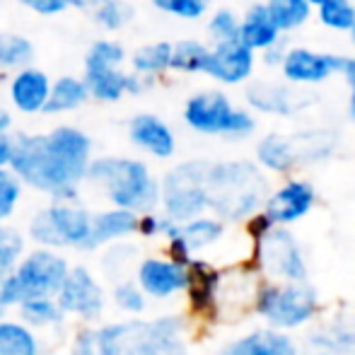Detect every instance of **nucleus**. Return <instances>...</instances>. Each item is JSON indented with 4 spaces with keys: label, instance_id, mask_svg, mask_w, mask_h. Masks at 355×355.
Returning <instances> with one entry per match:
<instances>
[{
    "label": "nucleus",
    "instance_id": "obj_49",
    "mask_svg": "<svg viewBox=\"0 0 355 355\" xmlns=\"http://www.w3.org/2000/svg\"><path fill=\"white\" fill-rule=\"evenodd\" d=\"M266 63H283V58H285V53H281V46H278V42L273 44V46H268L266 49Z\"/></svg>",
    "mask_w": 355,
    "mask_h": 355
},
{
    "label": "nucleus",
    "instance_id": "obj_6",
    "mask_svg": "<svg viewBox=\"0 0 355 355\" xmlns=\"http://www.w3.org/2000/svg\"><path fill=\"white\" fill-rule=\"evenodd\" d=\"M32 247L53 249V252H94L92 247V211L83 201L61 203L49 201L34 211L24 230Z\"/></svg>",
    "mask_w": 355,
    "mask_h": 355
},
{
    "label": "nucleus",
    "instance_id": "obj_46",
    "mask_svg": "<svg viewBox=\"0 0 355 355\" xmlns=\"http://www.w3.org/2000/svg\"><path fill=\"white\" fill-rule=\"evenodd\" d=\"M12 136H0V169L10 167V159H12V143H15Z\"/></svg>",
    "mask_w": 355,
    "mask_h": 355
},
{
    "label": "nucleus",
    "instance_id": "obj_52",
    "mask_svg": "<svg viewBox=\"0 0 355 355\" xmlns=\"http://www.w3.org/2000/svg\"><path fill=\"white\" fill-rule=\"evenodd\" d=\"M351 116H353V121H355V92H353V97H351Z\"/></svg>",
    "mask_w": 355,
    "mask_h": 355
},
{
    "label": "nucleus",
    "instance_id": "obj_40",
    "mask_svg": "<svg viewBox=\"0 0 355 355\" xmlns=\"http://www.w3.org/2000/svg\"><path fill=\"white\" fill-rule=\"evenodd\" d=\"M150 3L159 12L174 15L179 19H201L211 0H150Z\"/></svg>",
    "mask_w": 355,
    "mask_h": 355
},
{
    "label": "nucleus",
    "instance_id": "obj_38",
    "mask_svg": "<svg viewBox=\"0 0 355 355\" xmlns=\"http://www.w3.org/2000/svg\"><path fill=\"white\" fill-rule=\"evenodd\" d=\"M24 198V187L10 167L0 169V223H8L17 213Z\"/></svg>",
    "mask_w": 355,
    "mask_h": 355
},
{
    "label": "nucleus",
    "instance_id": "obj_37",
    "mask_svg": "<svg viewBox=\"0 0 355 355\" xmlns=\"http://www.w3.org/2000/svg\"><path fill=\"white\" fill-rule=\"evenodd\" d=\"M249 104L261 112H273V114H288L290 109V89L276 87V85H252L249 87Z\"/></svg>",
    "mask_w": 355,
    "mask_h": 355
},
{
    "label": "nucleus",
    "instance_id": "obj_50",
    "mask_svg": "<svg viewBox=\"0 0 355 355\" xmlns=\"http://www.w3.org/2000/svg\"><path fill=\"white\" fill-rule=\"evenodd\" d=\"M343 75H346V80L351 83L353 92H355V58H346V66H343Z\"/></svg>",
    "mask_w": 355,
    "mask_h": 355
},
{
    "label": "nucleus",
    "instance_id": "obj_39",
    "mask_svg": "<svg viewBox=\"0 0 355 355\" xmlns=\"http://www.w3.org/2000/svg\"><path fill=\"white\" fill-rule=\"evenodd\" d=\"M319 19L331 29H353L355 8L351 0H327L319 5Z\"/></svg>",
    "mask_w": 355,
    "mask_h": 355
},
{
    "label": "nucleus",
    "instance_id": "obj_1",
    "mask_svg": "<svg viewBox=\"0 0 355 355\" xmlns=\"http://www.w3.org/2000/svg\"><path fill=\"white\" fill-rule=\"evenodd\" d=\"M10 169L24 189L49 196V201L78 203L85 174L94 157L87 131L61 123L44 133H15Z\"/></svg>",
    "mask_w": 355,
    "mask_h": 355
},
{
    "label": "nucleus",
    "instance_id": "obj_32",
    "mask_svg": "<svg viewBox=\"0 0 355 355\" xmlns=\"http://www.w3.org/2000/svg\"><path fill=\"white\" fill-rule=\"evenodd\" d=\"M107 297L112 302V307L116 312H121L123 317H143L150 304V300L145 297L143 290L138 288L133 278H123V281L112 283V288L107 290Z\"/></svg>",
    "mask_w": 355,
    "mask_h": 355
},
{
    "label": "nucleus",
    "instance_id": "obj_44",
    "mask_svg": "<svg viewBox=\"0 0 355 355\" xmlns=\"http://www.w3.org/2000/svg\"><path fill=\"white\" fill-rule=\"evenodd\" d=\"M17 3L39 17H58L68 10V0H17Z\"/></svg>",
    "mask_w": 355,
    "mask_h": 355
},
{
    "label": "nucleus",
    "instance_id": "obj_3",
    "mask_svg": "<svg viewBox=\"0 0 355 355\" xmlns=\"http://www.w3.org/2000/svg\"><path fill=\"white\" fill-rule=\"evenodd\" d=\"M85 184L102 193L109 208L136 215L159 208V179L148 162L126 155H94L85 174Z\"/></svg>",
    "mask_w": 355,
    "mask_h": 355
},
{
    "label": "nucleus",
    "instance_id": "obj_45",
    "mask_svg": "<svg viewBox=\"0 0 355 355\" xmlns=\"http://www.w3.org/2000/svg\"><path fill=\"white\" fill-rule=\"evenodd\" d=\"M155 85V80L145 78V75L126 71V97H141Z\"/></svg>",
    "mask_w": 355,
    "mask_h": 355
},
{
    "label": "nucleus",
    "instance_id": "obj_36",
    "mask_svg": "<svg viewBox=\"0 0 355 355\" xmlns=\"http://www.w3.org/2000/svg\"><path fill=\"white\" fill-rule=\"evenodd\" d=\"M266 10L281 32L283 29L300 27V24L307 22V17H309L307 0H268Z\"/></svg>",
    "mask_w": 355,
    "mask_h": 355
},
{
    "label": "nucleus",
    "instance_id": "obj_21",
    "mask_svg": "<svg viewBox=\"0 0 355 355\" xmlns=\"http://www.w3.org/2000/svg\"><path fill=\"white\" fill-rule=\"evenodd\" d=\"M218 355H297L293 338L283 331H252L220 348Z\"/></svg>",
    "mask_w": 355,
    "mask_h": 355
},
{
    "label": "nucleus",
    "instance_id": "obj_31",
    "mask_svg": "<svg viewBox=\"0 0 355 355\" xmlns=\"http://www.w3.org/2000/svg\"><path fill=\"white\" fill-rule=\"evenodd\" d=\"M136 249L131 242H119L109 244L102 249V257H99V268L107 278H112L114 283L123 281V278L133 276V268H136Z\"/></svg>",
    "mask_w": 355,
    "mask_h": 355
},
{
    "label": "nucleus",
    "instance_id": "obj_41",
    "mask_svg": "<svg viewBox=\"0 0 355 355\" xmlns=\"http://www.w3.org/2000/svg\"><path fill=\"white\" fill-rule=\"evenodd\" d=\"M172 227H174V223L169 218H164L159 211L141 213V215H138V223H136V237H141V239H164Z\"/></svg>",
    "mask_w": 355,
    "mask_h": 355
},
{
    "label": "nucleus",
    "instance_id": "obj_18",
    "mask_svg": "<svg viewBox=\"0 0 355 355\" xmlns=\"http://www.w3.org/2000/svg\"><path fill=\"white\" fill-rule=\"evenodd\" d=\"M314 206V189L307 182H288L285 187L278 189L271 198L266 201V215L276 227H285L312 211Z\"/></svg>",
    "mask_w": 355,
    "mask_h": 355
},
{
    "label": "nucleus",
    "instance_id": "obj_51",
    "mask_svg": "<svg viewBox=\"0 0 355 355\" xmlns=\"http://www.w3.org/2000/svg\"><path fill=\"white\" fill-rule=\"evenodd\" d=\"M343 341H346L348 346H353V348H355V334H351V336H346V338H343Z\"/></svg>",
    "mask_w": 355,
    "mask_h": 355
},
{
    "label": "nucleus",
    "instance_id": "obj_9",
    "mask_svg": "<svg viewBox=\"0 0 355 355\" xmlns=\"http://www.w3.org/2000/svg\"><path fill=\"white\" fill-rule=\"evenodd\" d=\"M56 302L68 319H75L80 327H99L109 307L107 288L102 278L85 263H73L66 281L56 295Z\"/></svg>",
    "mask_w": 355,
    "mask_h": 355
},
{
    "label": "nucleus",
    "instance_id": "obj_29",
    "mask_svg": "<svg viewBox=\"0 0 355 355\" xmlns=\"http://www.w3.org/2000/svg\"><path fill=\"white\" fill-rule=\"evenodd\" d=\"M223 234H225V223L213 218V215H201V218H193L189 223L179 225V237L187 242V247L193 252V257L198 252H203V249L218 244L223 239Z\"/></svg>",
    "mask_w": 355,
    "mask_h": 355
},
{
    "label": "nucleus",
    "instance_id": "obj_22",
    "mask_svg": "<svg viewBox=\"0 0 355 355\" xmlns=\"http://www.w3.org/2000/svg\"><path fill=\"white\" fill-rule=\"evenodd\" d=\"M15 317L22 324H27V327L37 334L58 331V329H63L68 322L66 312H63L61 304L56 302V297L24 300V302L15 309Z\"/></svg>",
    "mask_w": 355,
    "mask_h": 355
},
{
    "label": "nucleus",
    "instance_id": "obj_5",
    "mask_svg": "<svg viewBox=\"0 0 355 355\" xmlns=\"http://www.w3.org/2000/svg\"><path fill=\"white\" fill-rule=\"evenodd\" d=\"M71 266V259L61 252L42 247L27 249L12 271L0 276V307L15 312L24 300L56 297Z\"/></svg>",
    "mask_w": 355,
    "mask_h": 355
},
{
    "label": "nucleus",
    "instance_id": "obj_33",
    "mask_svg": "<svg viewBox=\"0 0 355 355\" xmlns=\"http://www.w3.org/2000/svg\"><path fill=\"white\" fill-rule=\"evenodd\" d=\"M208 53H211V49H208L206 44L196 42V39H184V42L172 44V63H169V71L187 73V75L203 73Z\"/></svg>",
    "mask_w": 355,
    "mask_h": 355
},
{
    "label": "nucleus",
    "instance_id": "obj_43",
    "mask_svg": "<svg viewBox=\"0 0 355 355\" xmlns=\"http://www.w3.org/2000/svg\"><path fill=\"white\" fill-rule=\"evenodd\" d=\"M68 355H97L94 327H78L68 341Z\"/></svg>",
    "mask_w": 355,
    "mask_h": 355
},
{
    "label": "nucleus",
    "instance_id": "obj_35",
    "mask_svg": "<svg viewBox=\"0 0 355 355\" xmlns=\"http://www.w3.org/2000/svg\"><path fill=\"white\" fill-rule=\"evenodd\" d=\"M27 237L22 230L12 227L8 223H0V276L10 273L15 268V263L22 259V254L27 252Z\"/></svg>",
    "mask_w": 355,
    "mask_h": 355
},
{
    "label": "nucleus",
    "instance_id": "obj_25",
    "mask_svg": "<svg viewBox=\"0 0 355 355\" xmlns=\"http://www.w3.org/2000/svg\"><path fill=\"white\" fill-rule=\"evenodd\" d=\"M89 102L87 87L80 75H61L51 80V94H49L46 114L49 116H61V114L78 112L80 107Z\"/></svg>",
    "mask_w": 355,
    "mask_h": 355
},
{
    "label": "nucleus",
    "instance_id": "obj_28",
    "mask_svg": "<svg viewBox=\"0 0 355 355\" xmlns=\"http://www.w3.org/2000/svg\"><path fill=\"white\" fill-rule=\"evenodd\" d=\"M131 63V73L145 75L150 80H157L159 75L169 73V63H172V44L169 42H155L145 44V46L136 49L128 56Z\"/></svg>",
    "mask_w": 355,
    "mask_h": 355
},
{
    "label": "nucleus",
    "instance_id": "obj_15",
    "mask_svg": "<svg viewBox=\"0 0 355 355\" xmlns=\"http://www.w3.org/2000/svg\"><path fill=\"white\" fill-rule=\"evenodd\" d=\"M49 94H51V78L44 68L27 66L8 78L10 107L22 116L46 114Z\"/></svg>",
    "mask_w": 355,
    "mask_h": 355
},
{
    "label": "nucleus",
    "instance_id": "obj_27",
    "mask_svg": "<svg viewBox=\"0 0 355 355\" xmlns=\"http://www.w3.org/2000/svg\"><path fill=\"white\" fill-rule=\"evenodd\" d=\"M34 49L32 39L19 32H0V78L8 80L12 73L34 66Z\"/></svg>",
    "mask_w": 355,
    "mask_h": 355
},
{
    "label": "nucleus",
    "instance_id": "obj_20",
    "mask_svg": "<svg viewBox=\"0 0 355 355\" xmlns=\"http://www.w3.org/2000/svg\"><path fill=\"white\" fill-rule=\"evenodd\" d=\"M138 215L121 208H102L92 213V247L94 252L109 247V244L131 242L136 237Z\"/></svg>",
    "mask_w": 355,
    "mask_h": 355
},
{
    "label": "nucleus",
    "instance_id": "obj_10",
    "mask_svg": "<svg viewBox=\"0 0 355 355\" xmlns=\"http://www.w3.org/2000/svg\"><path fill=\"white\" fill-rule=\"evenodd\" d=\"M257 312L276 329H295L307 324L317 312V293L304 283H266L257 290Z\"/></svg>",
    "mask_w": 355,
    "mask_h": 355
},
{
    "label": "nucleus",
    "instance_id": "obj_47",
    "mask_svg": "<svg viewBox=\"0 0 355 355\" xmlns=\"http://www.w3.org/2000/svg\"><path fill=\"white\" fill-rule=\"evenodd\" d=\"M12 128H15V116L10 109L0 107V136H12Z\"/></svg>",
    "mask_w": 355,
    "mask_h": 355
},
{
    "label": "nucleus",
    "instance_id": "obj_30",
    "mask_svg": "<svg viewBox=\"0 0 355 355\" xmlns=\"http://www.w3.org/2000/svg\"><path fill=\"white\" fill-rule=\"evenodd\" d=\"M128 61L126 46L119 39L99 37L85 51L83 71H107V68H123Z\"/></svg>",
    "mask_w": 355,
    "mask_h": 355
},
{
    "label": "nucleus",
    "instance_id": "obj_23",
    "mask_svg": "<svg viewBox=\"0 0 355 355\" xmlns=\"http://www.w3.org/2000/svg\"><path fill=\"white\" fill-rule=\"evenodd\" d=\"M281 29L276 27L273 17L268 15L266 5H254L249 8V12L244 15V19L239 22V34L237 42L242 46H247L249 51L254 49H268L278 42Z\"/></svg>",
    "mask_w": 355,
    "mask_h": 355
},
{
    "label": "nucleus",
    "instance_id": "obj_53",
    "mask_svg": "<svg viewBox=\"0 0 355 355\" xmlns=\"http://www.w3.org/2000/svg\"><path fill=\"white\" fill-rule=\"evenodd\" d=\"M309 5H322V3H327V0H307Z\"/></svg>",
    "mask_w": 355,
    "mask_h": 355
},
{
    "label": "nucleus",
    "instance_id": "obj_26",
    "mask_svg": "<svg viewBox=\"0 0 355 355\" xmlns=\"http://www.w3.org/2000/svg\"><path fill=\"white\" fill-rule=\"evenodd\" d=\"M89 99L99 104H116L126 97V71L123 68H107V71H83Z\"/></svg>",
    "mask_w": 355,
    "mask_h": 355
},
{
    "label": "nucleus",
    "instance_id": "obj_7",
    "mask_svg": "<svg viewBox=\"0 0 355 355\" xmlns=\"http://www.w3.org/2000/svg\"><path fill=\"white\" fill-rule=\"evenodd\" d=\"M206 159H189V162H179L172 169H167L164 177L159 179L157 211L177 225L206 215Z\"/></svg>",
    "mask_w": 355,
    "mask_h": 355
},
{
    "label": "nucleus",
    "instance_id": "obj_19",
    "mask_svg": "<svg viewBox=\"0 0 355 355\" xmlns=\"http://www.w3.org/2000/svg\"><path fill=\"white\" fill-rule=\"evenodd\" d=\"M346 58L314 53L309 49H293L283 58V75L290 83H322L331 73H343Z\"/></svg>",
    "mask_w": 355,
    "mask_h": 355
},
{
    "label": "nucleus",
    "instance_id": "obj_2",
    "mask_svg": "<svg viewBox=\"0 0 355 355\" xmlns=\"http://www.w3.org/2000/svg\"><path fill=\"white\" fill-rule=\"evenodd\" d=\"M182 314L121 317L94 327L97 355H191Z\"/></svg>",
    "mask_w": 355,
    "mask_h": 355
},
{
    "label": "nucleus",
    "instance_id": "obj_24",
    "mask_svg": "<svg viewBox=\"0 0 355 355\" xmlns=\"http://www.w3.org/2000/svg\"><path fill=\"white\" fill-rule=\"evenodd\" d=\"M0 355H44V341L17 317H0Z\"/></svg>",
    "mask_w": 355,
    "mask_h": 355
},
{
    "label": "nucleus",
    "instance_id": "obj_54",
    "mask_svg": "<svg viewBox=\"0 0 355 355\" xmlns=\"http://www.w3.org/2000/svg\"><path fill=\"white\" fill-rule=\"evenodd\" d=\"M351 34H353V44H355V24H353V29H351Z\"/></svg>",
    "mask_w": 355,
    "mask_h": 355
},
{
    "label": "nucleus",
    "instance_id": "obj_13",
    "mask_svg": "<svg viewBox=\"0 0 355 355\" xmlns=\"http://www.w3.org/2000/svg\"><path fill=\"white\" fill-rule=\"evenodd\" d=\"M133 281L143 290V295L155 302L174 300L187 290V268L177 266L162 254L143 257L133 268Z\"/></svg>",
    "mask_w": 355,
    "mask_h": 355
},
{
    "label": "nucleus",
    "instance_id": "obj_11",
    "mask_svg": "<svg viewBox=\"0 0 355 355\" xmlns=\"http://www.w3.org/2000/svg\"><path fill=\"white\" fill-rule=\"evenodd\" d=\"M334 138L327 133H304V136H268L259 143V162L273 172H288L295 164L319 159L331 150Z\"/></svg>",
    "mask_w": 355,
    "mask_h": 355
},
{
    "label": "nucleus",
    "instance_id": "obj_48",
    "mask_svg": "<svg viewBox=\"0 0 355 355\" xmlns=\"http://www.w3.org/2000/svg\"><path fill=\"white\" fill-rule=\"evenodd\" d=\"M99 0H68V10H83V12H92V8L97 5Z\"/></svg>",
    "mask_w": 355,
    "mask_h": 355
},
{
    "label": "nucleus",
    "instance_id": "obj_55",
    "mask_svg": "<svg viewBox=\"0 0 355 355\" xmlns=\"http://www.w3.org/2000/svg\"><path fill=\"white\" fill-rule=\"evenodd\" d=\"M5 314H8V312H5V309H3V307H0V317H5Z\"/></svg>",
    "mask_w": 355,
    "mask_h": 355
},
{
    "label": "nucleus",
    "instance_id": "obj_12",
    "mask_svg": "<svg viewBox=\"0 0 355 355\" xmlns=\"http://www.w3.org/2000/svg\"><path fill=\"white\" fill-rule=\"evenodd\" d=\"M257 257L263 271L273 278H281L285 283H304L307 278L302 249L285 227H271L257 239Z\"/></svg>",
    "mask_w": 355,
    "mask_h": 355
},
{
    "label": "nucleus",
    "instance_id": "obj_8",
    "mask_svg": "<svg viewBox=\"0 0 355 355\" xmlns=\"http://www.w3.org/2000/svg\"><path fill=\"white\" fill-rule=\"evenodd\" d=\"M184 121L191 131L203 136L244 138L254 131V116L244 109H234L225 92L203 89L184 104Z\"/></svg>",
    "mask_w": 355,
    "mask_h": 355
},
{
    "label": "nucleus",
    "instance_id": "obj_34",
    "mask_svg": "<svg viewBox=\"0 0 355 355\" xmlns=\"http://www.w3.org/2000/svg\"><path fill=\"white\" fill-rule=\"evenodd\" d=\"M89 17L99 29L114 34L126 29L133 22V8L126 0H99L89 12Z\"/></svg>",
    "mask_w": 355,
    "mask_h": 355
},
{
    "label": "nucleus",
    "instance_id": "obj_16",
    "mask_svg": "<svg viewBox=\"0 0 355 355\" xmlns=\"http://www.w3.org/2000/svg\"><path fill=\"white\" fill-rule=\"evenodd\" d=\"M128 141L155 159H169L177 153V136L157 114L141 112L128 119Z\"/></svg>",
    "mask_w": 355,
    "mask_h": 355
},
{
    "label": "nucleus",
    "instance_id": "obj_56",
    "mask_svg": "<svg viewBox=\"0 0 355 355\" xmlns=\"http://www.w3.org/2000/svg\"><path fill=\"white\" fill-rule=\"evenodd\" d=\"M0 5H3V0H0Z\"/></svg>",
    "mask_w": 355,
    "mask_h": 355
},
{
    "label": "nucleus",
    "instance_id": "obj_17",
    "mask_svg": "<svg viewBox=\"0 0 355 355\" xmlns=\"http://www.w3.org/2000/svg\"><path fill=\"white\" fill-rule=\"evenodd\" d=\"M254 68V51L242 46L239 42L215 44L208 53L203 75H211L213 80L225 85H237L252 75Z\"/></svg>",
    "mask_w": 355,
    "mask_h": 355
},
{
    "label": "nucleus",
    "instance_id": "obj_4",
    "mask_svg": "<svg viewBox=\"0 0 355 355\" xmlns=\"http://www.w3.org/2000/svg\"><path fill=\"white\" fill-rule=\"evenodd\" d=\"M208 211L218 220L252 218L266 196V179L252 162H208Z\"/></svg>",
    "mask_w": 355,
    "mask_h": 355
},
{
    "label": "nucleus",
    "instance_id": "obj_14",
    "mask_svg": "<svg viewBox=\"0 0 355 355\" xmlns=\"http://www.w3.org/2000/svg\"><path fill=\"white\" fill-rule=\"evenodd\" d=\"M220 293H223V271H218L206 259H193L187 268V290H184L189 317L203 322L218 319Z\"/></svg>",
    "mask_w": 355,
    "mask_h": 355
},
{
    "label": "nucleus",
    "instance_id": "obj_42",
    "mask_svg": "<svg viewBox=\"0 0 355 355\" xmlns=\"http://www.w3.org/2000/svg\"><path fill=\"white\" fill-rule=\"evenodd\" d=\"M208 32L215 39V44L225 42H237L239 34V19L234 17L232 10H218L208 22Z\"/></svg>",
    "mask_w": 355,
    "mask_h": 355
}]
</instances>
